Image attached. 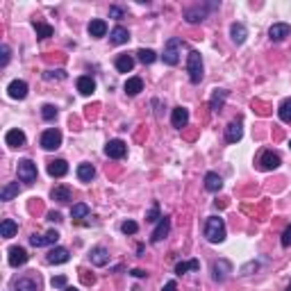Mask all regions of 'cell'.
I'll list each match as a JSON object with an SVG mask.
<instances>
[{
    "label": "cell",
    "mask_w": 291,
    "mask_h": 291,
    "mask_svg": "<svg viewBox=\"0 0 291 291\" xmlns=\"http://www.w3.org/2000/svg\"><path fill=\"white\" fill-rule=\"evenodd\" d=\"M50 285H53L55 289H66V278H64V275H57V278H53Z\"/></svg>",
    "instance_id": "ee69618b"
},
{
    "label": "cell",
    "mask_w": 291,
    "mask_h": 291,
    "mask_svg": "<svg viewBox=\"0 0 291 291\" xmlns=\"http://www.w3.org/2000/svg\"><path fill=\"white\" fill-rule=\"evenodd\" d=\"M68 248H62V246H57V248H53L50 250V253H48V264H55V266H57V264H66V261H68Z\"/></svg>",
    "instance_id": "d6986e66"
},
{
    "label": "cell",
    "mask_w": 291,
    "mask_h": 291,
    "mask_svg": "<svg viewBox=\"0 0 291 291\" xmlns=\"http://www.w3.org/2000/svg\"><path fill=\"white\" fill-rule=\"evenodd\" d=\"M41 116L46 121H55V119H57V107H55V105H43V107H41Z\"/></svg>",
    "instance_id": "f35d334b"
},
{
    "label": "cell",
    "mask_w": 291,
    "mask_h": 291,
    "mask_svg": "<svg viewBox=\"0 0 291 291\" xmlns=\"http://www.w3.org/2000/svg\"><path fill=\"white\" fill-rule=\"evenodd\" d=\"M109 16H112V18H119V21H121V18L125 16V12L121 9V7H116V5H114V7H109Z\"/></svg>",
    "instance_id": "bcb514c9"
},
{
    "label": "cell",
    "mask_w": 291,
    "mask_h": 291,
    "mask_svg": "<svg viewBox=\"0 0 291 291\" xmlns=\"http://www.w3.org/2000/svg\"><path fill=\"white\" fill-rule=\"evenodd\" d=\"M282 164V160H280V155L273 153V150H264L259 157V168L261 171H275V168Z\"/></svg>",
    "instance_id": "30bf717a"
},
{
    "label": "cell",
    "mask_w": 291,
    "mask_h": 291,
    "mask_svg": "<svg viewBox=\"0 0 291 291\" xmlns=\"http://www.w3.org/2000/svg\"><path fill=\"white\" fill-rule=\"evenodd\" d=\"M143 91V80L141 77H128L125 82V94L128 96H139Z\"/></svg>",
    "instance_id": "f1b7e54d"
},
{
    "label": "cell",
    "mask_w": 291,
    "mask_h": 291,
    "mask_svg": "<svg viewBox=\"0 0 291 291\" xmlns=\"http://www.w3.org/2000/svg\"><path fill=\"white\" fill-rule=\"evenodd\" d=\"M89 205H84V202H77V205H73L71 209V216L73 219H84V216H89Z\"/></svg>",
    "instance_id": "8d00e7d4"
},
{
    "label": "cell",
    "mask_w": 291,
    "mask_h": 291,
    "mask_svg": "<svg viewBox=\"0 0 291 291\" xmlns=\"http://www.w3.org/2000/svg\"><path fill=\"white\" fill-rule=\"evenodd\" d=\"M89 257H91V264H94V266H107L109 264V250L105 248V246H96V248H91Z\"/></svg>",
    "instance_id": "9a60e30c"
},
{
    "label": "cell",
    "mask_w": 291,
    "mask_h": 291,
    "mask_svg": "<svg viewBox=\"0 0 291 291\" xmlns=\"http://www.w3.org/2000/svg\"><path fill=\"white\" fill-rule=\"evenodd\" d=\"M171 123L173 128H178V130H182V128H187V123H189V109L187 107H175L171 114Z\"/></svg>",
    "instance_id": "e0dca14e"
},
{
    "label": "cell",
    "mask_w": 291,
    "mask_h": 291,
    "mask_svg": "<svg viewBox=\"0 0 291 291\" xmlns=\"http://www.w3.org/2000/svg\"><path fill=\"white\" fill-rule=\"evenodd\" d=\"M214 5H196V7H189L187 12H184V18H187V23H200V21H205V16L209 14V9H212Z\"/></svg>",
    "instance_id": "9c48e42d"
},
{
    "label": "cell",
    "mask_w": 291,
    "mask_h": 291,
    "mask_svg": "<svg viewBox=\"0 0 291 291\" xmlns=\"http://www.w3.org/2000/svg\"><path fill=\"white\" fill-rule=\"evenodd\" d=\"M182 46H184L182 39H178V36H171V39L166 41V46H164V55H162L164 64H166V66H175V64H178L180 55H182Z\"/></svg>",
    "instance_id": "7a4b0ae2"
},
{
    "label": "cell",
    "mask_w": 291,
    "mask_h": 291,
    "mask_svg": "<svg viewBox=\"0 0 291 291\" xmlns=\"http://www.w3.org/2000/svg\"><path fill=\"white\" fill-rule=\"evenodd\" d=\"M257 268H259V264H257V261H248L246 266H241V275H250L253 271H257Z\"/></svg>",
    "instance_id": "b9f144b4"
},
{
    "label": "cell",
    "mask_w": 291,
    "mask_h": 291,
    "mask_svg": "<svg viewBox=\"0 0 291 291\" xmlns=\"http://www.w3.org/2000/svg\"><path fill=\"white\" fill-rule=\"evenodd\" d=\"M60 241V232L57 230H48L46 234H32L30 237V244L34 246V248H43V246H53V244H57Z\"/></svg>",
    "instance_id": "52a82bcc"
},
{
    "label": "cell",
    "mask_w": 291,
    "mask_h": 291,
    "mask_svg": "<svg viewBox=\"0 0 291 291\" xmlns=\"http://www.w3.org/2000/svg\"><path fill=\"white\" fill-rule=\"evenodd\" d=\"M14 291H36V282L32 278H21V280H16Z\"/></svg>",
    "instance_id": "d590c367"
},
{
    "label": "cell",
    "mask_w": 291,
    "mask_h": 291,
    "mask_svg": "<svg viewBox=\"0 0 291 291\" xmlns=\"http://www.w3.org/2000/svg\"><path fill=\"white\" fill-rule=\"evenodd\" d=\"M162 291H175V282H173V280H171V282H166Z\"/></svg>",
    "instance_id": "f907efd6"
},
{
    "label": "cell",
    "mask_w": 291,
    "mask_h": 291,
    "mask_svg": "<svg viewBox=\"0 0 291 291\" xmlns=\"http://www.w3.org/2000/svg\"><path fill=\"white\" fill-rule=\"evenodd\" d=\"M75 173H77V180H80V182H91V180L96 178V168L91 166V164H80Z\"/></svg>",
    "instance_id": "f546056e"
},
{
    "label": "cell",
    "mask_w": 291,
    "mask_h": 291,
    "mask_svg": "<svg viewBox=\"0 0 291 291\" xmlns=\"http://www.w3.org/2000/svg\"><path fill=\"white\" fill-rule=\"evenodd\" d=\"M75 87H77V91L82 96H91L96 91V80L91 75H80L75 80Z\"/></svg>",
    "instance_id": "ac0fdd59"
},
{
    "label": "cell",
    "mask_w": 291,
    "mask_h": 291,
    "mask_svg": "<svg viewBox=\"0 0 291 291\" xmlns=\"http://www.w3.org/2000/svg\"><path fill=\"white\" fill-rule=\"evenodd\" d=\"M226 100H227V89H214L212 98H209V109H212V112H221L223 105H226Z\"/></svg>",
    "instance_id": "ffe728a7"
},
{
    "label": "cell",
    "mask_w": 291,
    "mask_h": 291,
    "mask_svg": "<svg viewBox=\"0 0 291 291\" xmlns=\"http://www.w3.org/2000/svg\"><path fill=\"white\" fill-rule=\"evenodd\" d=\"M205 189H207L209 194H219V191L223 189V180H221L219 173L209 171L207 175H205Z\"/></svg>",
    "instance_id": "7402d4cb"
},
{
    "label": "cell",
    "mask_w": 291,
    "mask_h": 291,
    "mask_svg": "<svg viewBox=\"0 0 291 291\" xmlns=\"http://www.w3.org/2000/svg\"><path fill=\"white\" fill-rule=\"evenodd\" d=\"M160 219H162L160 207H157V205H153V209H150L148 214H146V221H148V223H160Z\"/></svg>",
    "instance_id": "60d3db41"
},
{
    "label": "cell",
    "mask_w": 291,
    "mask_h": 291,
    "mask_svg": "<svg viewBox=\"0 0 291 291\" xmlns=\"http://www.w3.org/2000/svg\"><path fill=\"white\" fill-rule=\"evenodd\" d=\"M205 239L209 244H221L226 239V221L219 216H209L205 223Z\"/></svg>",
    "instance_id": "6da1fadb"
},
{
    "label": "cell",
    "mask_w": 291,
    "mask_h": 291,
    "mask_svg": "<svg viewBox=\"0 0 291 291\" xmlns=\"http://www.w3.org/2000/svg\"><path fill=\"white\" fill-rule=\"evenodd\" d=\"M105 155H107L109 160H123L125 155H128V143L123 139H112L105 146Z\"/></svg>",
    "instance_id": "5b68a950"
},
{
    "label": "cell",
    "mask_w": 291,
    "mask_h": 291,
    "mask_svg": "<svg viewBox=\"0 0 291 291\" xmlns=\"http://www.w3.org/2000/svg\"><path fill=\"white\" fill-rule=\"evenodd\" d=\"M89 34L94 36V39H100V36L107 34V23L102 21V18H94L89 23Z\"/></svg>",
    "instance_id": "d4e9b609"
},
{
    "label": "cell",
    "mask_w": 291,
    "mask_h": 291,
    "mask_svg": "<svg viewBox=\"0 0 291 291\" xmlns=\"http://www.w3.org/2000/svg\"><path fill=\"white\" fill-rule=\"evenodd\" d=\"M187 73H189V80L194 84H200L202 80V57L198 50H191L187 55Z\"/></svg>",
    "instance_id": "3957f363"
},
{
    "label": "cell",
    "mask_w": 291,
    "mask_h": 291,
    "mask_svg": "<svg viewBox=\"0 0 291 291\" xmlns=\"http://www.w3.org/2000/svg\"><path fill=\"white\" fill-rule=\"evenodd\" d=\"M48 221H53V223H62V214H60V212H50V214H48Z\"/></svg>",
    "instance_id": "c3c4849f"
},
{
    "label": "cell",
    "mask_w": 291,
    "mask_h": 291,
    "mask_svg": "<svg viewBox=\"0 0 291 291\" xmlns=\"http://www.w3.org/2000/svg\"><path fill=\"white\" fill-rule=\"evenodd\" d=\"M64 291H77V289H75V287H66Z\"/></svg>",
    "instance_id": "816d5d0a"
},
{
    "label": "cell",
    "mask_w": 291,
    "mask_h": 291,
    "mask_svg": "<svg viewBox=\"0 0 291 291\" xmlns=\"http://www.w3.org/2000/svg\"><path fill=\"white\" fill-rule=\"evenodd\" d=\"M282 246H285V248L291 246V226H287V230L282 232Z\"/></svg>",
    "instance_id": "f6af8a7d"
},
{
    "label": "cell",
    "mask_w": 291,
    "mask_h": 291,
    "mask_svg": "<svg viewBox=\"0 0 291 291\" xmlns=\"http://www.w3.org/2000/svg\"><path fill=\"white\" fill-rule=\"evenodd\" d=\"M232 273V264L227 259H216L214 264H212V278L216 280V282H226L227 278H230Z\"/></svg>",
    "instance_id": "ba28073f"
},
{
    "label": "cell",
    "mask_w": 291,
    "mask_h": 291,
    "mask_svg": "<svg viewBox=\"0 0 291 291\" xmlns=\"http://www.w3.org/2000/svg\"><path fill=\"white\" fill-rule=\"evenodd\" d=\"M50 196H53V200H57V202H68L73 198V194H71V187L60 184V187H55V189L50 191Z\"/></svg>",
    "instance_id": "4316f807"
},
{
    "label": "cell",
    "mask_w": 291,
    "mask_h": 291,
    "mask_svg": "<svg viewBox=\"0 0 291 291\" xmlns=\"http://www.w3.org/2000/svg\"><path fill=\"white\" fill-rule=\"evenodd\" d=\"M18 180L32 184L36 180V164L32 160H21L18 162Z\"/></svg>",
    "instance_id": "8992f818"
},
{
    "label": "cell",
    "mask_w": 291,
    "mask_h": 291,
    "mask_svg": "<svg viewBox=\"0 0 291 291\" xmlns=\"http://www.w3.org/2000/svg\"><path fill=\"white\" fill-rule=\"evenodd\" d=\"M134 68V57L132 55H119L116 57V71L119 73H130Z\"/></svg>",
    "instance_id": "83f0119b"
},
{
    "label": "cell",
    "mask_w": 291,
    "mask_h": 291,
    "mask_svg": "<svg viewBox=\"0 0 291 291\" xmlns=\"http://www.w3.org/2000/svg\"><path fill=\"white\" fill-rule=\"evenodd\" d=\"M278 116L282 123H291V98L282 100V105H280V109H278Z\"/></svg>",
    "instance_id": "e575fe53"
},
{
    "label": "cell",
    "mask_w": 291,
    "mask_h": 291,
    "mask_svg": "<svg viewBox=\"0 0 291 291\" xmlns=\"http://www.w3.org/2000/svg\"><path fill=\"white\" fill-rule=\"evenodd\" d=\"M198 268H200V261H198V259L180 261V264H175V273L184 275V273H189V271H198Z\"/></svg>",
    "instance_id": "4dcf8cb0"
},
{
    "label": "cell",
    "mask_w": 291,
    "mask_h": 291,
    "mask_svg": "<svg viewBox=\"0 0 291 291\" xmlns=\"http://www.w3.org/2000/svg\"><path fill=\"white\" fill-rule=\"evenodd\" d=\"M30 259V255H28V250L21 248V246H12L9 248V257H7V261H9V266H23L25 261Z\"/></svg>",
    "instance_id": "7c38bea8"
},
{
    "label": "cell",
    "mask_w": 291,
    "mask_h": 291,
    "mask_svg": "<svg viewBox=\"0 0 291 291\" xmlns=\"http://www.w3.org/2000/svg\"><path fill=\"white\" fill-rule=\"evenodd\" d=\"M53 77H60V80H64L66 73L64 71H50V73H46V80H53Z\"/></svg>",
    "instance_id": "7dc6e473"
},
{
    "label": "cell",
    "mask_w": 291,
    "mask_h": 291,
    "mask_svg": "<svg viewBox=\"0 0 291 291\" xmlns=\"http://www.w3.org/2000/svg\"><path fill=\"white\" fill-rule=\"evenodd\" d=\"M66 173H68L66 160H53L48 164V175H50V178H64Z\"/></svg>",
    "instance_id": "44dd1931"
},
{
    "label": "cell",
    "mask_w": 291,
    "mask_h": 291,
    "mask_svg": "<svg viewBox=\"0 0 291 291\" xmlns=\"http://www.w3.org/2000/svg\"><path fill=\"white\" fill-rule=\"evenodd\" d=\"M244 137V128H241V121H232L226 128V141L227 143H237Z\"/></svg>",
    "instance_id": "2e32d148"
},
{
    "label": "cell",
    "mask_w": 291,
    "mask_h": 291,
    "mask_svg": "<svg viewBox=\"0 0 291 291\" xmlns=\"http://www.w3.org/2000/svg\"><path fill=\"white\" fill-rule=\"evenodd\" d=\"M268 36H271V41H275V43L285 41L287 36H291V25L289 23H275V25H271Z\"/></svg>",
    "instance_id": "5bb4252c"
},
{
    "label": "cell",
    "mask_w": 291,
    "mask_h": 291,
    "mask_svg": "<svg viewBox=\"0 0 291 291\" xmlns=\"http://www.w3.org/2000/svg\"><path fill=\"white\" fill-rule=\"evenodd\" d=\"M5 143L9 148H21V146H25V132L23 130H9L5 134Z\"/></svg>",
    "instance_id": "603a6c76"
},
{
    "label": "cell",
    "mask_w": 291,
    "mask_h": 291,
    "mask_svg": "<svg viewBox=\"0 0 291 291\" xmlns=\"http://www.w3.org/2000/svg\"><path fill=\"white\" fill-rule=\"evenodd\" d=\"M230 36H232V41L237 43V46H241V43L246 41V36H248V30H246V25H244V23H232Z\"/></svg>",
    "instance_id": "cb8c5ba5"
},
{
    "label": "cell",
    "mask_w": 291,
    "mask_h": 291,
    "mask_svg": "<svg viewBox=\"0 0 291 291\" xmlns=\"http://www.w3.org/2000/svg\"><path fill=\"white\" fill-rule=\"evenodd\" d=\"M34 30H36V36L39 39H48V36H53V28L46 23H39V21H34Z\"/></svg>",
    "instance_id": "74e56055"
},
{
    "label": "cell",
    "mask_w": 291,
    "mask_h": 291,
    "mask_svg": "<svg viewBox=\"0 0 291 291\" xmlns=\"http://www.w3.org/2000/svg\"><path fill=\"white\" fill-rule=\"evenodd\" d=\"M121 232H123V234H137L139 226L134 223V221H125L123 226H121Z\"/></svg>",
    "instance_id": "ab89813d"
},
{
    "label": "cell",
    "mask_w": 291,
    "mask_h": 291,
    "mask_svg": "<svg viewBox=\"0 0 291 291\" xmlns=\"http://www.w3.org/2000/svg\"><path fill=\"white\" fill-rule=\"evenodd\" d=\"M130 273L134 275V278H146V275H148L146 271H141V268H134V271H130Z\"/></svg>",
    "instance_id": "681fc988"
},
{
    "label": "cell",
    "mask_w": 291,
    "mask_h": 291,
    "mask_svg": "<svg viewBox=\"0 0 291 291\" xmlns=\"http://www.w3.org/2000/svg\"><path fill=\"white\" fill-rule=\"evenodd\" d=\"M289 146H291V143H289Z\"/></svg>",
    "instance_id": "db71d44e"
},
{
    "label": "cell",
    "mask_w": 291,
    "mask_h": 291,
    "mask_svg": "<svg viewBox=\"0 0 291 291\" xmlns=\"http://www.w3.org/2000/svg\"><path fill=\"white\" fill-rule=\"evenodd\" d=\"M137 57H139V62H141V64H153V62L157 60V53H155V50H150V48H139Z\"/></svg>",
    "instance_id": "836d02e7"
},
{
    "label": "cell",
    "mask_w": 291,
    "mask_h": 291,
    "mask_svg": "<svg viewBox=\"0 0 291 291\" xmlns=\"http://www.w3.org/2000/svg\"><path fill=\"white\" fill-rule=\"evenodd\" d=\"M168 232H171V219H168V216H162L160 223L155 226L153 234H150V241H153V244H160L162 239L168 237Z\"/></svg>",
    "instance_id": "8fae6325"
},
{
    "label": "cell",
    "mask_w": 291,
    "mask_h": 291,
    "mask_svg": "<svg viewBox=\"0 0 291 291\" xmlns=\"http://www.w3.org/2000/svg\"><path fill=\"white\" fill-rule=\"evenodd\" d=\"M287 291H291V285H289V289H287Z\"/></svg>",
    "instance_id": "f5cc1de1"
},
{
    "label": "cell",
    "mask_w": 291,
    "mask_h": 291,
    "mask_svg": "<svg viewBox=\"0 0 291 291\" xmlns=\"http://www.w3.org/2000/svg\"><path fill=\"white\" fill-rule=\"evenodd\" d=\"M7 94H9V98H14V100H23L25 96H28V82H25V80H12L9 87H7Z\"/></svg>",
    "instance_id": "4fadbf2b"
},
{
    "label": "cell",
    "mask_w": 291,
    "mask_h": 291,
    "mask_svg": "<svg viewBox=\"0 0 291 291\" xmlns=\"http://www.w3.org/2000/svg\"><path fill=\"white\" fill-rule=\"evenodd\" d=\"M39 143H41L43 150H57L62 146V132L57 130V128H50V130H46L41 134Z\"/></svg>",
    "instance_id": "277c9868"
},
{
    "label": "cell",
    "mask_w": 291,
    "mask_h": 291,
    "mask_svg": "<svg viewBox=\"0 0 291 291\" xmlns=\"http://www.w3.org/2000/svg\"><path fill=\"white\" fill-rule=\"evenodd\" d=\"M18 194H21V184L12 182V184H7V187H2V191H0V200H12V198L18 196Z\"/></svg>",
    "instance_id": "d6a6232c"
},
{
    "label": "cell",
    "mask_w": 291,
    "mask_h": 291,
    "mask_svg": "<svg viewBox=\"0 0 291 291\" xmlns=\"http://www.w3.org/2000/svg\"><path fill=\"white\" fill-rule=\"evenodd\" d=\"M18 226L14 223L12 219H5L2 223H0V237H5V239H12L14 234H16Z\"/></svg>",
    "instance_id": "1f68e13d"
},
{
    "label": "cell",
    "mask_w": 291,
    "mask_h": 291,
    "mask_svg": "<svg viewBox=\"0 0 291 291\" xmlns=\"http://www.w3.org/2000/svg\"><path fill=\"white\" fill-rule=\"evenodd\" d=\"M0 53H2V57H0V66H7L9 64V53H12V50H9V46H2L0 48Z\"/></svg>",
    "instance_id": "7bdbcfd3"
},
{
    "label": "cell",
    "mask_w": 291,
    "mask_h": 291,
    "mask_svg": "<svg viewBox=\"0 0 291 291\" xmlns=\"http://www.w3.org/2000/svg\"><path fill=\"white\" fill-rule=\"evenodd\" d=\"M109 36H112V43H114V46H123V43L130 41V32L125 30L123 25H116Z\"/></svg>",
    "instance_id": "484cf974"
}]
</instances>
